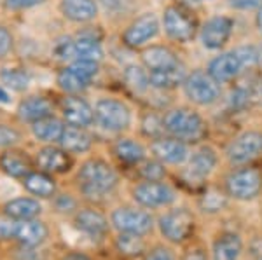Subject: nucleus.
Returning <instances> with one entry per match:
<instances>
[{"label":"nucleus","instance_id":"4c0bfd02","mask_svg":"<svg viewBox=\"0 0 262 260\" xmlns=\"http://www.w3.org/2000/svg\"><path fill=\"white\" fill-rule=\"evenodd\" d=\"M142 131L150 140H158V138L164 136V133H166L164 119H161V117L156 114H147L142 121Z\"/></svg>","mask_w":262,"mask_h":260},{"label":"nucleus","instance_id":"bb28decb","mask_svg":"<svg viewBox=\"0 0 262 260\" xmlns=\"http://www.w3.org/2000/svg\"><path fill=\"white\" fill-rule=\"evenodd\" d=\"M42 211V206L39 201L32 198H18L6 203L4 206V213L12 220H30L39 217Z\"/></svg>","mask_w":262,"mask_h":260},{"label":"nucleus","instance_id":"4468645a","mask_svg":"<svg viewBox=\"0 0 262 260\" xmlns=\"http://www.w3.org/2000/svg\"><path fill=\"white\" fill-rule=\"evenodd\" d=\"M159 32V23L152 12L140 16L126 28V32L122 33V40L128 48H140L145 42L154 39Z\"/></svg>","mask_w":262,"mask_h":260},{"label":"nucleus","instance_id":"393cba45","mask_svg":"<svg viewBox=\"0 0 262 260\" xmlns=\"http://www.w3.org/2000/svg\"><path fill=\"white\" fill-rule=\"evenodd\" d=\"M18 114L21 121H27V123H37L40 119L53 115V103L49 102L44 96H32V98L21 102Z\"/></svg>","mask_w":262,"mask_h":260},{"label":"nucleus","instance_id":"09e8293b","mask_svg":"<svg viewBox=\"0 0 262 260\" xmlns=\"http://www.w3.org/2000/svg\"><path fill=\"white\" fill-rule=\"evenodd\" d=\"M12 48V37L6 28L0 27V58H4Z\"/></svg>","mask_w":262,"mask_h":260},{"label":"nucleus","instance_id":"de8ad7c7","mask_svg":"<svg viewBox=\"0 0 262 260\" xmlns=\"http://www.w3.org/2000/svg\"><path fill=\"white\" fill-rule=\"evenodd\" d=\"M16 260H40V251L35 250V246H23L16 251Z\"/></svg>","mask_w":262,"mask_h":260},{"label":"nucleus","instance_id":"6e6552de","mask_svg":"<svg viewBox=\"0 0 262 260\" xmlns=\"http://www.w3.org/2000/svg\"><path fill=\"white\" fill-rule=\"evenodd\" d=\"M262 156V133L243 131L227 145L226 157L232 166L252 164Z\"/></svg>","mask_w":262,"mask_h":260},{"label":"nucleus","instance_id":"ea45409f","mask_svg":"<svg viewBox=\"0 0 262 260\" xmlns=\"http://www.w3.org/2000/svg\"><path fill=\"white\" fill-rule=\"evenodd\" d=\"M70 68L74 72H77L82 79L91 82V79L98 74V61H91V60H75L72 61Z\"/></svg>","mask_w":262,"mask_h":260},{"label":"nucleus","instance_id":"dca6fc26","mask_svg":"<svg viewBox=\"0 0 262 260\" xmlns=\"http://www.w3.org/2000/svg\"><path fill=\"white\" fill-rule=\"evenodd\" d=\"M63 119L67 121L69 126H75V128H84L93 124L95 121V110L86 100L79 98V96H69L63 100Z\"/></svg>","mask_w":262,"mask_h":260},{"label":"nucleus","instance_id":"c9c22d12","mask_svg":"<svg viewBox=\"0 0 262 260\" xmlns=\"http://www.w3.org/2000/svg\"><path fill=\"white\" fill-rule=\"evenodd\" d=\"M0 81L12 91H25L30 84V75L23 68H6L0 74Z\"/></svg>","mask_w":262,"mask_h":260},{"label":"nucleus","instance_id":"5fc2aeb1","mask_svg":"<svg viewBox=\"0 0 262 260\" xmlns=\"http://www.w3.org/2000/svg\"><path fill=\"white\" fill-rule=\"evenodd\" d=\"M255 25H257V30H259V33L262 35V6L259 7V12H257V16H255Z\"/></svg>","mask_w":262,"mask_h":260},{"label":"nucleus","instance_id":"603ef678","mask_svg":"<svg viewBox=\"0 0 262 260\" xmlns=\"http://www.w3.org/2000/svg\"><path fill=\"white\" fill-rule=\"evenodd\" d=\"M103 4V7L107 11H112V12H119V11H124L128 7L129 0H100Z\"/></svg>","mask_w":262,"mask_h":260},{"label":"nucleus","instance_id":"6ab92c4d","mask_svg":"<svg viewBox=\"0 0 262 260\" xmlns=\"http://www.w3.org/2000/svg\"><path fill=\"white\" fill-rule=\"evenodd\" d=\"M37 164L46 173H67L72 168V157L67 150L49 145L37 152Z\"/></svg>","mask_w":262,"mask_h":260},{"label":"nucleus","instance_id":"a211bd4d","mask_svg":"<svg viewBox=\"0 0 262 260\" xmlns=\"http://www.w3.org/2000/svg\"><path fill=\"white\" fill-rule=\"evenodd\" d=\"M231 198L227 196V192L224 191V187H213V185H206L203 191L198 194V209L203 215L215 217L221 215L229 208Z\"/></svg>","mask_w":262,"mask_h":260},{"label":"nucleus","instance_id":"c85d7f7f","mask_svg":"<svg viewBox=\"0 0 262 260\" xmlns=\"http://www.w3.org/2000/svg\"><path fill=\"white\" fill-rule=\"evenodd\" d=\"M114 246L126 258L143 257V253L149 248L145 243V236H138V234H129V232L117 234L116 240H114Z\"/></svg>","mask_w":262,"mask_h":260},{"label":"nucleus","instance_id":"20e7f679","mask_svg":"<svg viewBox=\"0 0 262 260\" xmlns=\"http://www.w3.org/2000/svg\"><path fill=\"white\" fill-rule=\"evenodd\" d=\"M224 191L239 203L255 201L262 196V170L252 164L234 168L224 178Z\"/></svg>","mask_w":262,"mask_h":260},{"label":"nucleus","instance_id":"aec40b11","mask_svg":"<svg viewBox=\"0 0 262 260\" xmlns=\"http://www.w3.org/2000/svg\"><path fill=\"white\" fill-rule=\"evenodd\" d=\"M49 236V229L44 222L30 219V220H16L14 238L23 246H39Z\"/></svg>","mask_w":262,"mask_h":260},{"label":"nucleus","instance_id":"4be33fe9","mask_svg":"<svg viewBox=\"0 0 262 260\" xmlns=\"http://www.w3.org/2000/svg\"><path fill=\"white\" fill-rule=\"evenodd\" d=\"M0 170L12 178H25L32 173L30 157L21 150H6L0 156Z\"/></svg>","mask_w":262,"mask_h":260},{"label":"nucleus","instance_id":"5701e85b","mask_svg":"<svg viewBox=\"0 0 262 260\" xmlns=\"http://www.w3.org/2000/svg\"><path fill=\"white\" fill-rule=\"evenodd\" d=\"M60 145L69 154H84L93 147V138L84 128L67 126L61 135Z\"/></svg>","mask_w":262,"mask_h":260},{"label":"nucleus","instance_id":"39448f33","mask_svg":"<svg viewBox=\"0 0 262 260\" xmlns=\"http://www.w3.org/2000/svg\"><path fill=\"white\" fill-rule=\"evenodd\" d=\"M133 199L138 206L145 209L170 208L179 201V192L170 183L163 182H142L133 187Z\"/></svg>","mask_w":262,"mask_h":260},{"label":"nucleus","instance_id":"c03bdc74","mask_svg":"<svg viewBox=\"0 0 262 260\" xmlns=\"http://www.w3.org/2000/svg\"><path fill=\"white\" fill-rule=\"evenodd\" d=\"M42 2L44 0H6V7L7 9L19 11V9H30V7L39 6Z\"/></svg>","mask_w":262,"mask_h":260},{"label":"nucleus","instance_id":"3c124183","mask_svg":"<svg viewBox=\"0 0 262 260\" xmlns=\"http://www.w3.org/2000/svg\"><path fill=\"white\" fill-rule=\"evenodd\" d=\"M248 96H250V103H260L262 105V79H257V81L252 82V86L248 87Z\"/></svg>","mask_w":262,"mask_h":260},{"label":"nucleus","instance_id":"1a4fd4ad","mask_svg":"<svg viewBox=\"0 0 262 260\" xmlns=\"http://www.w3.org/2000/svg\"><path fill=\"white\" fill-rule=\"evenodd\" d=\"M164 32L177 42H191L198 32V19L192 12L180 6L166 7L163 16Z\"/></svg>","mask_w":262,"mask_h":260},{"label":"nucleus","instance_id":"13d9d810","mask_svg":"<svg viewBox=\"0 0 262 260\" xmlns=\"http://www.w3.org/2000/svg\"><path fill=\"white\" fill-rule=\"evenodd\" d=\"M200 2H201V0H200Z\"/></svg>","mask_w":262,"mask_h":260},{"label":"nucleus","instance_id":"72a5a7b5","mask_svg":"<svg viewBox=\"0 0 262 260\" xmlns=\"http://www.w3.org/2000/svg\"><path fill=\"white\" fill-rule=\"evenodd\" d=\"M138 170V177H140L143 182H163L166 178V168L161 161L158 159H145L140 164L137 166Z\"/></svg>","mask_w":262,"mask_h":260},{"label":"nucleus","instance_id":"c756f323","mask_svg":"<svg viewBox=\"0 0 262 260\" xmlns=\"http://www.w3.org/2000/svg\"><path fill=\"white\" fill-rule=\"evenodd\" d=\"M23 185L30 194L39 198H53L56 192V183L53 177H49L46 171H32L23 178Z\"/></svg>","mask_w":262,"mask_h":260},{"label":"nucleus","instance_id":"7ed1b4c3","mask_svg":"<svg viewBox=\"0 0 262 260\" xmlns=\"http://www.w3.org/2000/svg\"><path fill=\"white\" fill-rule=\"evenodd\" d=\"M163 119L168 135L185 141L187 145L200 144L208 135V124L198 112L191 110V108H175V110L168 112Z\"/></svg>","mask_w":262,"mask_h":260},{"label":"nucleus","instance_id":"412c9836","mask_svg":"<svg viewBox=\"0 0 262 260\" xmlns=\"http://www.w3.org/2000/svg\"><path fill=\"white\" fill-rule=\"evenodd\" d=\"M143 65L150 70V72H156V70H168V68H175V66L182 65L177 58V54L171 51V49L164 48V45H152V48L145 49L142 54Z\"/></svg>","mask_w":262,"mask_h":260},{"label":"nucleus","instance_id":"2f4dec72","mask_svg":"<svg viewBox=\"0 0 262 260\" xmlns=\"http://www.w3.org/2000/svg\"><path fill=\"white\" fill-rule=\"evenodd\" d=\"M32 131L40 141H48V144H56L58 141V144H60L61 135H63V131H65V126H63L60 119L49 115V117H46V119H40V121H37V123H33Z\"/></svg>","mask_w":262,"mask_h":260},{"label":"nucleus","instance_id":"f8f14e48","mask_svg":"<svg viewBox=\"0 0 262 260\" xmlns=\"http://www.w3.org/2000/svg\"><path fill=\"white\" fill-rule=\"evenodd\" d=\"M150 150L154 154V157L158 161H161L163 164L182 166L191 157L189 145L173 136H161L158 140H152Z\"/></svg>","mask_w":262,"mask_h":260},{"label":"nucleus","instance_id":"58836bf2","mask_svg":"<svg viewBox=\"0 0 262 260\" xmlns=\"http://www.w3.org/2000/svg\"><path fill=\"white\" fill-rule=\"evenodd\" d=\"M143 260H180V258L171 246L164 245V243H158V245H152L147 248V251L143 253Z\"/></svg>","mask_w":262,"mask_h":260},{"label":"nucleus","instance_id":"79ce46f5","mask_svg":"<svg viewBox=\"0 0 262 260\" xmlns=\"http://www.w3.org/2000/svg\"><path fill=\"white\" fill-rule=\"evenodd\" d=\"M19 140V133L9 126L0 124V147H11Z\"/></svg>","mask_w":262,"mask_h":260},{"label":"nucleus","instance_id":"f03ea898","mask_svg":"<svg viewBox=\"0 0 262 260\" xmlns=\"http://www.w3.org/2000/svg\"><path fill=\"white\" fill-rule=\"evenodd\" d=\"M159 234L164 241L175 246H184L196 238L198 232V217L187 206H170L156 220Z\"/></svg>","mask_w":262,"mask_h":260},{"label":"nucleus","instance_id":"a19ab883","mask_svg":"<svg viewBox=\"0 0 262 260\" xmlns=\"http://www.w3.org/2000/svg\"><path fill=\"white\" fill-rule=\"evenodd\" d=\"M236 54L239 56L243 66H253V65H257V63L262 60L259 49L253 48V45H245V48L236 49Z\"/></svg>","mask_w":262,"mask_h":260},{"label":"nucleus","instance_id":"9b49d317","mask_svg":"<svg viewBox=\"0 0 262 260\" xmlns=\"http://www.w3.org/2000/svg\"><path fill=\"white\" fill-rule=\"evenodd\" d=\"M245 253V240L234 229H222L210 243L212 260H242Z\"/></svg>","mask_w":262,"mask_h":260},{"label":"nucleus","instance_id":"e433bc0d","mask_svg":"<svg viewBox=\"0 0 262 260\" xmlns=\"http://www.w3.org/2000/svg\"><path fill=\"white\" fill-rule=\"evenodd\" d=\"M180 260H212L210 257V246L206 243L194 238L187 245H184V251L180 253Z\"/></svg>","mask_w":262,"mask_h":260},{"label":"nucleus","instance_id":"37998d69","mask_svg":"<svg viewBox=\"0 0 262 260\" xmlns=\"http://www.w3.org/2000/svg\"><path fill=\"white\" fill-rule=\"evenodd\" d=\"M245 250L252 260H259L262 257V236L250 238L248 243H245Z\"/></svg>","mask_w":262,"mask_h":260},{"label":"nucleus","instance_id":"6e6d98bb","mask_svg":"<svg viewBox=\"0 0 262 260\" xmlns=\"http://www.w3.org/2000/svg\"><path fill=\"white\" fill-rule=\"evenodd\" d=\"M0 103H9V94L0 87Z\"/></svg>","mask_w":262,"mask_h":260},{"label":"nucleus","instance_id":"423d86ee","mask_svg":"<svg viewBox=\"0 0 262 260\" xmlns=\"http://www.w3.org/2000/svg\"><path fill=\"white\" fill-rule=\"evenodd\" d=\"M111 224L117 232H129L149 236L156 227V220L147 209L133 206H119L111 213Z\"/></svg>","mask_w":262,"mask_h":260},{"label":"nucleus","instance_id":"a18cd8bd","mask_svg":"<svg viewBox=\"0 0 262 260\" xmlns=\"http://www.w3.org/2000/svg\"><path fill=\"white\" fill-rule=\"evenodd\" d=\"M56 208L60 209L61 213H70L74 209H77V203H75L74 198H70L69 194H63L56 199Z\"/></svg>","mask_w":262,"mask_h":260},{"label":"nucleus","instance_id":"4d7b16f0","mask_svg":"<svg viewBox=\"0 0 262 260\" xmlns=\"http://www.w3.org/2000/svg\"><path fill=\"white\" fill-rule=\"evenodd\" d=\"M259 260H262V257H260V258H259Z\"/></svg>","mask_w":262,"mask_h":260},{"label":"nucleus","instance_id":"2eb2a0df","mask_svg":"<svg viewBox=\"0 0 262 260\" xmlns=\"http://www.w3.org/2000/svg\"><path fill=\"white\" fill-rule=\"evenodd\" d=\"M232 28H234V23L227 16H215L208 19L201 28L203 45L206 49H221L231 39Z\"/></svg>","mask_w":262,"mask_h":260},{"label":"nucleus","instance_id":"f3484780","mask_svg":"<svg viewBox=\"0 0 262 260\" xmlns=\"http://www.w3.org/2000/svg\"><path fill=\"white\" fill-rule=\"evenodd\" d=\"M242 70L243 63L236 51L219 54L208 65V74L212 75L215 82H231L232 79L238 77Z\"/></svg>","mask_w":262,"mask_h":260},{"label":"nucleus","instance_id":"9d476101","mask_svg":"<svg viewBox=\"0 0 262 260\" xmlns=\"http://www.w3.org/2000/svg\"><path fill=\"white\" fill-rule=\"evenodd\" d=\"M184 91L192 103L201 105V107L213 105L221 96L219 82H215L212 75L208 72H203V70H194L192 74L185 77Z\"/></svg>","mask_w":262,"mask_h":260},{"label":"nucleus","instance_id":"f704fd0d","mask_svg":"<svg viewBox=\"0 0 262 260\" xmlns=\"http://www.w3.org/2000/svg\"><path fill=\"white\" fill-rule=\"evenodd\" d=\"M124 81L128 84V87L135 93H145L149 89V74L138 65H129L124 70Z\"/></svg>","mask_w":262,"mask_h":260},{"label":"nucleus","instance_id":"a878e982","mask_svg":"<svg viewBox=\"0 0 262 260\" xmlns=\"http://www.w3.org/2000/svg\"><path fill=\"white\" fill-rule=\"evenodd\" d=\"M74 56H75V60L100 61L101 56H103V51H101V45H100V39L93 32L79 33L77 40H74Z\"/></svg>","mask_w":262,"mask_h":260},{"label":"nucleus","instance_id":"cd10ccee","mask_svg":"<svg viewBox=\"0 0 262 260\" xmlns=\"http://www.w3.org/2000/svg\"><path fill=\"white\" fill-rule=\"evenodd\" d=\"M114 154L122 164L138 166L142 161H145V149L142 144L131 140V138H121L114 144Z\"/></svg>","mask_w":262,"mask_h":260},{"label":"nucleus","instance_id":"864d4df0","mask_svg":"<svg viewBox=\"0 0 262 260\" xmlns=\"http://www.w3.org/2000/svg\"><path fill=\"white\" fill-rule=\"evenodd\" d=\"M63 260H93L90 255L82 253V251H70V253L65 255V258Z\"/></svg>","mask_w":262,"mask_h":260},{"label":"nucleus","instance_id":"f257e3e1","mask_svg":"<svg viewBox=\"0 0 262 260\" xmlns=\"http://www.w3.org/2000/svg\"><path fill=\"white\" fill-rule=\"evenodd\" d=\"M79 191L88 201L100 203L112 194L119 183V175L103 159H90L77 173Z\"/></svg>","mask_w":262,"mask_h":260},{"label":"nucleus","instance_id":"8fccbe9b","mask_svg":"<svg viewBox=\"0 0 262 260\" xmlns=\"http://www.w3.org/2000/svg\"><path fill=\"white\" fill-rule=\"evenodd\" d=\"M231 7L234 9H243V11H248V9H255V7H260L262 6V0H227Z\"/></svg>","mask_w":262,"mask_h":260},{"label":"nucleus","instance_id":"b1692460","mask_svg":"<svg viewBox=\"0 0 262 260\" xmlns=\"http://www.w3.org/2000/svg\"><path fill=\"white\" fill-rule=\"evenodd\" d=\"M60 9L67 19L75 23H86L96 16L98 6L95 0H61Z\"/></svg>","mask_w":262,"mask_h":260},{"label":"nucleus","instance_id":"7c9ffc66","mask_svg":"<svg viewBox=\"0 0 262 260\" xmlns=\"http://www.w3.org/2000/svg\"><path fill=\"white\" fill-rule=\"evenodd\" d=\"M185 70L184 66L179 65L175 68H168V70H156V72H149V82L152 87L159 91L164 89H173V87L180 86L185 81Z\"/></svg>","mask_w":262,"mask_h":260},{"label":"nucleus","instance_id":"49530a36","mask_svg":"<svg viewBox=\"0 0 262 260\" xmlns=\"http://www.w3.org/2000/svg\"><path fill=\"white\" fill-rule=\"evenodd\" d=\"M16 220H0V241H6L14 238Z\"/></svg>","mask_w":262,"mask_h":260},{"label":"nucleus","instance_id":"ddd939ff","mask_svg":"<svg viewBox=\"0 0 262 260\" xmlns=\"http://www.w3.org/2000/svg\"><path fill=\"white\" fill-rule=\"evenodd\" d=\"M74 224L81 232L88 234L91 238H105L111 232V220L96 208H81L75 211Z\"/></svg>","mask_w":262,"mask_h":260},{"label":"nucleus","instance_id":"0eeeda50","mask_svg":"<svg viewBox=\"0 0 262 260\" xmlns=\"http://www.w3.org/2000/svg\"><path fill=\"white\" fill-rule=\"evenodd\" d=\"M95 121L100 128L111 133H119L129 128L131 112L128 105L114 98H101L95 107Z\"/></svg>","mask_w":262,"mask_h":260},{"label":"nucleus","instance_id":"473e14b6","mask_svg":"<svg viewBox=\"0 0 262 260\" xmlns=\"http://www.w3.org/2000/svg\"><path fill=\"white\" fill-rule=\"evenodd\" d=\"M58 84H60V87L63 91L75 94V93H81V91L86 89V87L90 86V81L82 79L81 75L77 72H74L70 66H67V68H63L61 72L58 74Z\"/></svg>","mask_w":262,"mask_h":260}]
</instances>
